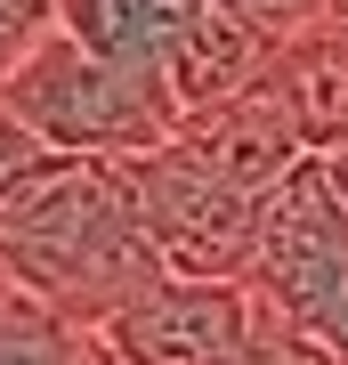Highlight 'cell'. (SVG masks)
<instances>
[{
    "instance_id": "6da1fadb",
    "label": "cell",
    "mask_w": 348,
    "mask_h": 365,
    "mask_svg": "<svg viewBox=\"0 0 348 365\" xmlns=\"http://www.w3.org/2000/svg\"><path fill=\"white\" fill-rule=\"evenodd\" d=\"M0 276L81 333L122 317L138 292H154L162 260L130 220L122 163L49 155L41 170H25L0 195Z\"/></svg>"
},
{
    "instance_id": "7a4b0ae2",
    "label": "cell",
    "mask_w": 348,
    "mask_h": 365,
    "mask_svg": "<svg viewBox=\"0 0 348 365\" xmlns=\"http://www.w3.org/2000/svg\"><path fill=\"white\" fill-rule=\"evenodd\" d=\"M0 106L49 155H90V163H138V155H154L170 138V114H162L154 81L73 49L57 25L0 73Z\"/></svg>"
},
{
    "instance_id": "3957f363",
    "label": "cell",
    "mask_w": 348,
    "mask_h": 365,
    "mask_svg": "<svg viewBox=\"0 0 348 365\" xmlns=\"http://www.w3.org/2000/svg\"><path fill=\"white\" fill-rule=\"evenodd\" d=\"M340 284H348V211L332 203L316 155H300L284 179H268L251 195V268H243V292L308 333L316 309Z\"/></svg>"
},
{
    "instance_id": "277c9868",
    "label": "cell",
    "mask_w": 348,
    "mask_h": 365,
    "mask_svg": "<svg viewBox=\"0 0 348 365\" xmlns=\"http://www.w3.org/2000/svg\"><path fill=\"white\" fill-rule=\"evenodd\" d=\"M122 187H130V220H138L146 252L162 260V276L243 284V268H251V195L203 179V170L179 163L170 146L122 163Z\"/></svg>"
},
{
    "instance_id": "5b68a950",
    "label": "cell",
    "mask_w": 348,
    "mask_h": 365,
    "mask_svg": "<svg viewBox=\"0 0 348 365\" xmlns=\"http://www.w3.org/2000/svg\"><path fill=\"white\" fill-rule=\"evenodd\" d=\"M251 333V292L211 276H162L90 333L114 365H227Z\"/></svg>"
},
{
    "instance_id": "8992f818",
    "label": "cell",
    "mask_w": 348,
    "mask_h": 365,
    "mask_svg": "<svg viewBox=\"0 0 348 365\" xmlns=\"http://www.w3.org/2000/svg\"><path fill=\"white\" fill-rule=\"evenodd\" d=\"M162 146H170L179 163H194L203 179L235 187V195H259L268 179H284V170L308 155V146H300V130H292V114L275 106L268 81H251V90L203 106V114H179Z\"/></svg>"
},
{
    "instance_id": "52a82bcc",
    "label": "cell",
    "mask_w": 348,
    "mask_h": 365,
    "mask_svg": "<svg viewBox=\"0 0 348 365\" xmlns=\"http://www.w3.org/2000/svg\"><path fill=\"white\" fill-rule=\"evenodd\" d=\"M268 49H275V41L259 33V25H243L235 9H219V0H194L186 25H179V41L162 49V73H154L162 114L179 122V114H203V106L251 90V81L268 73Z\"/></svg>"
},
{
    "instance_id": "ba28073f",
    "label": "cell",
    "mask_w": 348,
    "mask_h": 365,
    "mask_svg": "<svg viewBox=\"0 0 348 365\" xmlns=\"http://www.w3.org/2000/svg\"><path fill=\"white\" fill-rule=\"evenodd\" d=\"M275 106L292 114V130L308 155H324L332 138H348V16H316V25L284 33L268 49V73Z\"/></svg>"
},
{
    "instance_id": "9c48e42d",
    "label": "cell",
    "mask_w": 348,
    "mask_h": 365,
    "mask_svg": "<svg viewBox=\"0 0 348 365\" xmlns=\"http://www.w3.org/2000/svg\"><path fill=\"white\" fill-rule=\"evenodd\" d=\"M194 0H49V25L73 41V49L105 57V66L154 81L162 73V49L179 41Z\"/></svg>"
},
{
    "instance_id": "30bf717a",
    "label": "cell",
    "mask_w": 348,
    "mask_h": 365,
    "mask_svg": "<svg viewBox=\"0 0 348 365\" xmlns=\"http://www.w3.org/2000/svg\"><path fill=\"white\" fill-rule=\"evenodd\" d=\"M0 365H114V357H105L81 325L49 317L33 292H16L9 276H0Z\"/></svg>"
},
{
    "instance_id": "8fae6325",
    "label": "cell",
    "mask_w": 348,
    "mask_h": 365,
    "mask_svg": "<svg viewBox=\"0 0 348 365\" xmlns=\"http://www.w3.org/2000/svg\"><path fill=\"white\" fill-rule=\"evenodd\" d=\"M227 365H324V349L292 325V317H275V309L251 300V333H243V349H235Z\"/></svg>"
},
{
    "instance_id": "7c38bea8",
    "label": "cell",
    "mask_w": 348,
    "mask_h": 365,
    "mask_svg": "<svg viewBox=\"0 0 348 365\" xmlns=\"http://www.w3.org/2000/svg\"><path fill=\"white\" fill-rule=\"evenodd\" d=\"M219 9H235L243 25H259L268 41H284V33H300V25H316L324 0H219Z\"/></svg>"
},
{
    "instance_id": "4fadbf2b",
    "label": "cell",
    "mask_w": 348,
    "mask_h": 365,
    "mask_svg": "<svg viewBox=\"0 0 348 365\" xmlns=\"http://www.w3.org/2000/svg\"><path fill=\"white\" fill-rule=\"evenodd\" d=\"M49 33V0H0V73Z\"/></svg>"
},
{
    "instance_id": "5bb4252c",
    "label": "cell",
    "mask_w": 348,
    "mask_h": 365,
    "mask_svg": "<svg viewBox=\"0 0 348 365\" xmlns=\"http://www.w3.org/2000/svg\"><path fill=\"white\" fill-rule=\"evenodd\" d=\"M41 163H49V146H41V138L25 130V122H16L9 106H0V195H9V187L25 179V170H41Z\"/></svg>"
},
{
    "instance_id": "9a60e30c",
    "label": "cell",
    "mask_w": 348,
    "mask_h": 365,
    "mask_svg": "<svg viewBox=\"0 0 348 365\" xmlns=\"http://www.w3.org/2000/svg\"><path fill=\"white\" fill-rule=\"evenodd\" d=\"M308 341L324 349V365H348V284H340V292H332V300H324V309H316Z\"/></svg>"
},
{
    "instance_id": "2e32d148",
    "label": "cell",
    "mask_w": 348,
    "mask_h": 365,
    "mask_svg": "<svg viewBox=\"0 0 348 365\" xmlns=\"http://www.w3.org/2000/svg\"><path fill=\"white\" fill-rule=\"evenodd\" d=\"M316 170H324V187H332V203L348 211V138H332V146H324V155H316Z\"/></svg>"
},
{
    "instance_id": "e0dca14e",
    "label": "cell",
    "mask_w": 348,
    "mask_h": 365,
    "mask_svg": "<svg viewBox=\"0 0 348 365\" xmlns=\"http://www.w3.org/2000/svg\"><path fill=\"white\" fill-rule=\"evenodd\" d=\"M324 16H348V0H324Z\"/></svg>"
}]
</instances>
